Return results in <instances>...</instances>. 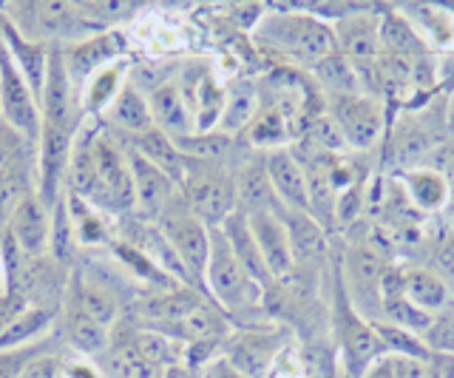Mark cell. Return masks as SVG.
<instances>
[{
    "mask_svg": "<svg viewBox=\"0 0 454 378\" xmlns=\"http://www.w3.org/2000/svg\"><path fill=\"white\" fill-rule=\"evenodd\" d=\"M449 231H454V219H451V228H449Z\"/></svg>",
    "mask_w": 454,
    "mask_h": 378,
    "instance_id": "53",
    "label": "cell"
},
{
    "mask_svg": "<svg viewBox=\"0 0 454 378\" xmlns=\"http://www.w3.org/2000/svg\"><path fill=\"white\" fill-rule=\"evenodd\" d=\"M432 271L443 276L454 290V231L443 233L432 250Z\"/></svg>",
    "mask_w": 454,
    "mask_h": 378,
    "instance_id": "43",
    "label": "cell"
},
{
    "mask_svg": "<svg viewBox=\"0 0 454 378\" xmlns=\"http://www.w3.org/2000/svg\"><path fill=\"white\" fill-rule=\"evenodd\" d=\"M395 185H401L403 197L420 214H440L443 208H449V182L443 174H437L429 165L397 171Z\"/></svg>",
    "mask_w": 454,
    "mask_h": 378,
    "instance_id": "24",
    "label": "cell"
},
{
    "mask_svg": "<svg viewBox=\"0 0 454 378\" xmlns=\"http://www.w3.org/2000/svg\"><path fill=\"white\" fill-rule=\"evenodd\" d=\"M9 290V285H6V268H4V259H0V296Z\"/></svg>",
    "mask_w": 454,
    "mask_h": 378,
    "instance_id": "51",
    "label": "cell"
},
{
    "mask_svg": "<svg viewBox=\"0 0 454 378\" xmlns=\"http://www.w3.org/2000/svg\"><path fill=\"white\" fill-rule=\"evenodd\" d=\"M179 193L191 214L205 222L207 228H222L224 219L239 211L236 202V179L233 168L213 165V162H196L191 160L188 174H184Z\"/></svg>",
    "mask_w": 454,
    "mask_h": 378,
    "instance_id": "3",
    "label": "cell"
},
{
    "mask_svg": "<svg viewBox=\"0 0 454 378\" xmlns=\"http://www.w3.org/2000/svg\"><path fill=\"white\" fill-rule=\"evenodd\" d=\"M432 160H434V165H429V168H434L437 174H443L446 182H449V208L454 211V143L440 146L432 154Z\"/></svg>",
    "mask_w": 454,
    "mask_h": 378,
    "instance_id": "47",
    "label": "cell"
},
{
    "mask_svg": "<svg viewBox=\"0 0 454 378\" xmlns=\"http://www.w3.org/2000/svg\"><path fill=\"white\" fill-rule=\"evenodd\" d=\"M449 122H451V129H454V100H451V106H449Z\"/></svg>",
    "mask_w": 454,
    "mask_h": 378,
    "instance_id": "52",
    "label": "cell"
},
{
    "mask_svg": "<svg viewBox=\"0 0 454 378\" xmlns=\"http://www.w3.org/2000/svg\"><path fill=\"white\" fill-rule=\"evenodd\" d=\"M66 307H74V311L99 321V325L114 327V325H117V319H120V307L122 304L117 299V293H114L111 287H106L103 282H91V279L71 276Z\"/></svg>",
    "mask_w": 454,
    "mask_h": 378,
    "instance_id": "26",
    "label": "cell"
},
{
    "mask_svg": "<svg viewBox=\"0 0 454 378\" xmlns=\"http://www.w3.org/2000/svg\"><path fill=\"white\" fill-rule=\"evenodd\" d=\"M68 214L74 219V231H77V242L82 248H94V245H111V233L106 225V214H99L91 202H85L82 197L71 191H63Z\"/></svg>",
    "mask_w": 454,
    "mask_h": 378,
    "instance_id": "35",
    "label": "cell"
},
{
    "mask_svg": "<svg viewBox=\"0 0 454 378\" xmlns=\"http://www.w3.org/2000/svg\"><path fill=\"white\" fill-rule=\"evenodd\" d=\"M125 54H128V37L120 29H103L85 40H77V43L63 46V60L77 89H82V83L94 72H99V68L125 60Z\"/></svg>",
    "mask_w": 454,
    "mask_h": 378,
    "instance_id": "13",
    "label": "cell"
},
{
    "mask_svg": "<svg viewBox=\"0 0 454 378\" xmlns=\"http://www.w3.org/2000/svg\"><path fill=\"white\" fill-rule=\"evenodd\" d=\"M63 333H66V342L74 347L82 358H103L114 342L111 327L82 316L74 307H63Z\"/></svg>",
    "mask_w": 454,
    "mask_h": 378,
    "instance_id": "31",
    "label": "cell"
},
{
    "mask_svg": "<svg viewBox=\"0 0 454 378\" xmlns=\"http://www.w3.org/2000/svg\"><path fill=\"white\" fill-rule=\"evenodd\" d=\"M361 378H395V375H392V358H389V356L378 358Z\"/></svg>",
    "mask_w": 454,
    "mask_h": 378,
    "instance_id": "50",
    "label": "cell"
},
{
    "mask_svg": "<svg viewBox=\"0 0 454 378\" xmlns=\"http://www.w3.org/2000/svg\"><path fill=\"white\" fill-rule=\"evenodd\" d=\"M0 40H4L14 68H18V72L23 75V80L32 86L37 103H40V91H43V83H46V72H49L51 46L26 37L18 26L6 18V12H0Z\"/></svg>",
    "mask_w": 454,
    "mask_h": 378,
    "instance_id": "17",
    "label": "cell"
},
{
    "mask_svg": "<svg viewBox=\"0 0 454 378\" xmlns=\"http://www.w3.org/2000/svg\"><path fill=\"white\" fill-rule=\"evenodd\" d=\"M312 80L324 89L326 97H344V94H361L366 91L364 80L355 75V68L340 58L338 51H333L330 58H324L316 68H312Z\"/></svg>",
    "mask_w": 454,
    "mask_h": 378,
    "instance_id": "36",
    "label": "cell"
},
{
    "mask_svg": "<svg viewBox=\"0 0 454 378\" xmlns=\"http://www.w3.org/2000/svg\"><path fill=\"white\" fill-rule=\"evenodd\" d=\"M443 143H437L432 122L423 114H403L395 125V139L389 154L397 171H406V168H418Z\"/></svg>",
    "mask_w": 454,
    "mask_h": 378,
    "instance_id": "22",
    "label": "cell"
},
{
    "mask_svg": "<svg viewBox=\"0 0 454 378\" xmlns=\"http://www.w3.org/2000/svg\"><path fill=\"white\" fill-rule=\"evenodd\" d=\"M202 287L224 313L253 311V307L264 302V290L241 268V262L236 259L231 242L224 240L222 228H210V256Z\"/></svg>",
    "mask_w": 454,
    "mask_h": 378,
    "instance_id": "2",
    "label": "cell"
},
{
    "mask_svg": "<svg viewBox=\"0 0 454 378\" xmlns=\"http://www.w3.org/2000/svg\"><path fill=\"white\" fill-rule=\"evenodd\" d=\"M35 143H28L26 137H20L14 129L0 120V168H12V165H26V154Z\"/></svg>",
    "mask_w": 454,
    "mask_h": 378,
    "instance_id": "42",
    "label": "cell"
},
{
    "mask_svg": "<svg viewBox=\"0 0 454 378\" xmlns=\"http://www.w3.org/2000/svg\"><path fill=\"white\" fill-rule=\"evenodd\" d=\"M389 262L380 254L375 245L369 242H355L347 245L344 256H338V271L340 282L352 302V307L358 311L366 321H380V285L383 273H387Z\"/></svg>",
    "mask_w": 454,
    "mask_h": 378,
    "instance_id": "5",
    "label": "cell"
},
{
    "mask_svg": "<svg viewBox=\"0 0 454 378\" xmlns=\"http://www.w3.org/2000/svg\"><path fill=\"white\" fill-rule=\"evenodd\" d=\"M176 148L184 154L188 160L196 162H213V165H227L231 162V154H233V143L236 137H227L222 131H207V134H188V137H179L174 139ZM231 168V165H227Z\"/></svg>",
    "mask_w": 454,
    "mask_h": 378,
    "instance_id": "37",
    "label": "cell"
},
{
    "mask_svg": "<svg viewBox=\"0 0 454 378\" xmlns=\"http://www.w3.org/2000/svg\"><path fill=\"white\" fill-rule=\"evenodd\" d=\"M71 271L49 254L43 256H26L23 268L14 279V287L9 293H18V299L26 307H40V311L63 313L68 299Z\"/></svg>",
    "mask_w": 454,
    "mask_h": 378,
    "instance_id": "10",
    "label": "cell"
},
{
    "mask_svg": "<svg viewBox=\"0 0 454 378\" xmlns=\"http://www.w3.org/2000/svg\"><path fill=\"white\" fill-rule=\"evenodd\" d=\"M0 120L14 129L28 143L37 146L40 137V103L32 86L14 68L9 51L0 40Z\"/></svg>",
    "mask_w": 454,
    "mask_h": 378,
    "instance_id": "11",
    "label": "cell"
},
{
    "mask_svg": "<svg viewBox=\"0 0 454 378\" xmlns=\"http://www.w3.org/2000/svg\"><path fill=\"white\" fill-rule=\"evenodd\" d=\"M270 182L281 202L284 211H307L309 214V197H307V174L304 165L295 160V154L287 148L262 151Z\"/></svg>",
    "mask_w": 454,
    "mask_h": 378,
    "instance_id": "19",
    "label": "cell"
},
{
    "mask_svg": "<svg viewBox=\"0 0 454 378\" xmlns=\"http://www.w3.org/2000/svg\"><path fill=\"white\" fill-rule=\"evenodd\" d=\"M326 117L344 137L349 151H372L383 137V103L380 97L361 91L344 97H326Z\"/></svg>",
    "mask_w": 454,
    "mask_h": 378,
    "instance_id": "7",
    "label": "cell"
},
{
    "mask_svg": "<svg viewBox=\"0 0 454 378\" xmlns=\"http://www.w3.org/2000/svg\"><path fill=\"white\" fill-rule=\"evenodd\" d=\"M403 296L429 316L454 304L451 285L443 276H437L432 268H423V264H409V268H403Z\"/></svg>",
    "mask_w": 454,
    "mask_h": 378,
    "instance_id": "28",
    "label": "cell"
},
{
    "mask_svg": "<svg viewBox=\"0 0 454 378\" xmlns=\"http://www.w3.org/2000/svg\"><path fill=\"white\" fill-rule=\"evenodd\" d=\"M35 191V165H12L0 168V228L6 231L18 205Z\"/></svg>",
    "mask_w": 454,
    "mask_h": 378,
    "instance_id": "38",
    "label": "cell"
},
{
    "mask_svg": "<svg viewBox=\"0 0 454 378\" xmlns=\"http://www.w3.org/2000/svg\"><path fill=\"white\" fill-rule=\"evenodd\" d=\"M333 32H335L338 54L355 68V75L364 80V86L369 91L380 58V18L364 9H349L347 15H340L333 23Z\"/></svg>",
    "mask_w": 454,
    "mask_h": 378,
    "instance_id": "9",
    "label": "cell"
},
{
    "mask_svg": "<svg viewBox=\"0 0 454 378\" xmlns=\"http://www.w3.org/2000/svg\"><path fill=\"white\" fill-rule=\"evenodd\" d=\"M125 339L137 347V353L151 361L156 370H168L174 367V364H182L184 356H188V350H184L182 342L170 339L168 333H160V330H151V327H131L125 333Z\"/></svg>",
    "mask_w": 454,
    "mask_h": 378,
    "instance_id": "34",
    "label": "cell"
},
{
    "mask_svg": "<svg viewBox=\"0 0 454 378\" xmlns=\"http://www.w3.org/2000/svg\"><path fill=\"white\" fill-rule=\"evenodd\" d=\"M94 160H97V182L89 202L99 214H134V182L131 168H128L125 146L117 137H111L106 129H99L94 143Z\"/></svg>",
    "mask_w": 454,
    "mask_h": 378,
    "instance_id": "4",
    "label": "cell"
},
{
    "mask_svg": "<svg viewBox=\"0 0 454 378\" xmlns=\"http://www.w3.org/2000/svg\"><path fill=\"white\" fill-rule=\"evenodd\" d=\"M120 143H125L128 148H134L139 157H145L151 165H156L162 174H168L170 179H174L176 185H182L184 174H188L191 160L176 148V143L168 134H162L160 129H151L148 134L134 137V139H120Z\"/></svg>",
    "mask_w": 454,
    "mask_h": 378,
    "instance_id": "30",
    "label": "cell"
},
{
    "mask_svg": "<svg viewBox=\"0 0 454 378\" xmlns=\"http://www.w3.org/2000/svg\"><path fill=\"white\" fill-rule=\"evenodd\" d=\"M262 94L255 89V83L247 77H236L224 86V111L219 120V129L227 137H241L253 122L255 111H259Z\"/></svg>",
    "mask_w": 454,
    "mask_h": 378,
    "instance_id": "29",
    "label": "cell"
},
{
    "mask_svg": "<svg viewBox=\"0 0 454 378\" xmlns=\"http://www.w3.org/2000/svg\"><path fill=\"white\" fill-rule=\"evenodd\" d=\"M77 231H74V219L68 214L66 197L51 208V233H49V256L57 259L63 268L71 271V264L77 259Z\"/></svg>",
    "mask_w": 454,
    "mask_h": 378,
    "instance_id": "39",
    "label": "cell"
},
{
    "mask_svg": "<svg viewBox=\"0 0 454 378\" xmlns=\"http://www.w3.org/2000/svg\"><path fill=\"white\" fill-rule=\"evenodd\" d=\"M60 313L40 311V307H23L9 325L0 330V353L6 350H20V347H35L43 335L51 330Z\"/></svg>",
    "mask_w": 454,
    "mask_h": 378,
    "instance_id": "33",
    "label": "cell"
},
{
    "mask_svg": "<svg viewBox=\"0 0 454 378\" xmlns=\"http://www.w3.org/2000/svg\"><path fill=\"white\" fill-rule=\"evenodd\" d=\"M63 378H103V370L91 358L80 356L74 361H63Z\"/></svg>",
    "mask_w": 454,
    "mask_h": 378,
    "instance_id": "49",
    "label": "cell"
},
{
    "mask_svg": "<svg viewBox=\"0 0 454 378\" xmlns=\"http://www.w3.org/2000/svg\"><path fill=\"white\" fill-rule=\"evenodd\" d=\"M40 353L37 344L35 347H20V350H6L0 353V378H20L26 364Z\"/></svg>",
    "mask_w": 454,
    "mask_h": 378,
    "instance_id": "45",
    "label": "cell"
},
{
    "mask_svg": "<svg viewBox=\"0 0 454 378\" xmlns=\"http://www.w3.org/2000/svg\"><path fill=\"white\" fill-rule=\"evenodd\" d=\"M284 228L293 250L295 271L321 276L324 268L333 264V236L321 222L307 211H284Z\"/></svg>",
    "mask_w": 454,
    "mask_h": 378,
    "instance_id": "12",
    "label": "cell"
},
{
    "mask_svg": "<svg viewBox=\"0 0 454 378\" xmlns=\"http://www.w3.org/2000/svg\"><path fill=\"white\" fill-rule=\"evenodd\" d=\"M205 299H210L207 293L191 285H179L174 290H156V293H148L145 299H139L137 316L142 321V327L165 330L170 325H176V321H182L184 316H191Z\"/></svg>",
    "mask_w": 454,
    "mask_h": 378,
    "instance_id": "18",
    "label": "cell"
},
{
    "mask_svg": "<svg viewBox=\"0 0 454 378\" xmlns=\"http://www.w3.org/2000/svg\"><path fill=\"white\" fill-rule=\"evenodd\" d=\"M111 254L117 256V262L122 264V268L131 273L137 282H145V285H151L153 287V293L156 290H174V287H179V282L174 276H170L160 262L156 259H151L145 250L142 248H137L134 242H128V240H111Z\"/></svg>",
    "mask_w": 454,
    "mask_h": 378,
    "instance_id": "32",
    "label": "cell"
},
{
    "mask_svg": "<svg viewBox=\"0 0 454 378\" xmlns=\"http://www.w3.org/2000/svg\"><path fill=\"white\" fill-rule=\"evenodd\" d=\"M255 40L264 51L276 54L287 66L307 68V72H312L324 58L338 51L333 23L321 20L312 12H264L259 26H255Z\"/></svg>",
    "mask_w": 454,
    "mask_h": 378,
    "instance_id": "1",
    "label": "cell"
},
{
    "mask_svg": "<svg viewBox=\"0 0 454 378\" xmlns=\"http://www.w3.org/2000/svg\"><path fill=\"white\" fill-rule=\"evenodd\" d=\"M375 333L387 350V356H406V358H426V361H434V356L429 353V347H426L423 335L418 333H409L403 327H395L389 321H375Z\"/></svg>",
    "mask_w": 454,
    "mask_h": 378,
    "instance_id": "40",
    "label": "cell"
},
{
    "mask_svg": "<svg viewBox=\"0 0 454 378\" xmlns=\"http://www.w3.org/2000/svg\"><path fill=\"white\" fill-rule=\"evenodd\" d=\"M153 225L160 228L165 242L170 245V250H174L176 259L182 262V268L188 271V276L193 279V285L202 287L207 256H210V228L191 214V208L184 205L182 193L165 208V214L156 219Z\"/></svg>",
    "mask_w": 454,
    "mask_h": 378,
    "instance_id": "6",
    "label": "cell"
},
{
    "mask_svg": "<svg viewBox=\"0 0 454 378\" xmlns=\"http://www.w3.org/2000/svg\"><path fill=\"white\" fill-rule=\"evenodd\" d=\"M389 358H392V375L395 378H437L434 361L406 358V356H389Z\"/></svg>",
    "mask_w": 454,
    "mask_h": 378,
    "instance_id": "44",
    "label": "cell"
},
{
    "mask_svg": "<svg viewBox=\"0 0 454 378\" xmlns=\"http://www.w3.org/2000/svg\"><path fill=\"white\" fill-rule=\"evenodd\" d=\"M199 378H247V375L241 373V370H236L233 364L219 353L216 358L205 364L202 373H199Z\"/></svg>",
    "mask_w": 454,
    "mask_h": 378,
    "instance_id": "48",
    "label": "cell"
},
{
    "mask_svg": "<svg viewBox=\"0 0 454 378\" xmlns=\"http://www.w3.org/2000/svg\"><path fill=\"white\" fill-rule=\"evenodd\" d=\"M99 122H103V129L117 139H134V137H142L151 129H156L153 117H151L148 97L142 94L131 80L125 83L122 91L117 94V100L108 106V111Z\"/></svg>",
    "mask_w": 454,
    "mask_h": 378,
    "instance_id": "20",
    "label": "cell"
},
{
    "mask_svg": "<svg viewBox=\"0 0 454 378\" xmlns=\"http://www.w3.org/2000/svg\"><path fill=\"white\" fill-rule=\"evenodd\" d=\"M128 77H131V63L125 58V60H117L106 68H99V72H94L89 80H85L80 89V108H82L85 120H103L108 106L117 100V94L128 83Z\"/></svg>",
    "mask_w": 454,
    "mask_h": 378,
    "instance_id": "25",
    "label": "cell"
},
{
    "mask_svg": "<svg viewBox=\"0 0 454 378\" xmlns=\"http://www.w3.org/2000/svg\"><path fill=\"white\" fill-rule=\"evenodd\" d=\"M145 97H148V106H151L153 125L162 134H168L170 139L193 134V114H191L188 103H184L176 77H168L156 89H151Z\"/></svg>",
    "mask_w": 454,
    "mask_h": 378,
    "instance_id": "23",
    "label": "cell"
},
{
    "mask_svg": "<svg viewBox=\"0 0 454 378\" xmlns=\"http://www.w3.org/2000/svg\"><path fill=\"white\" fill-rule=\"evenodd\" d=\"M423 342L434 358H454V304L432 316V325L423 333Z\"/></svg>",
    "mask_w": 454,
    "mask_h": 378,
    "instance_id": "41",
    "label": "cell"
},
{
    "mask_svg": "<svg viewBox=\"0 0 454 378\" xmlns=\"http://www.w3.org/2000/svg\"><path fill=\"white\" fill-rule=\"evenodd\" d=\"M233 179H236V202L241 214H247V217L284 214V208L273 191V182H270L262 151H253L247 160H241L233 168Z\"/></svg>",
    "mask_w": 454,
    "mask_h": 378,
    "instance_id": "15",
    "label": "cell"
},
{
    "mask_svg": "<svg viewBox=\"0 0 454 378\" xmlns=\"http://www.w3.org/2000/svg\"><path fill=\"white\" fill-rule=\"evenodd\" d=\"M9 236L18 248L23 250V256H43L49 254V233H51V211L37 200V193L32 191L28 197L18 205V211L12 214Z\"/></svg>",
    "mask_w": 454,
    "mask_h": 378,
    "instance_id": "21",
    "label": "cell"
},
{
    "mask_svg": "<svg viewBox=\"0 0 454 378\" xmlns=\"http://www.w3.org/2000/svg\"><path fill=\"white\" fill-rule=\"evenodd\" d=\"M20 378H63V358L37 353L32 361L26 364V370H23Z\"/></svg>",
    "mask_w": 454,
    "mask_h": 378,
    "instance_id": "46",
    "label": "cell"
},
{
    "mask_svg": "<svg viewBox=\"0 0 454 378\" xmlns=\"http://www.w3.org/2000/svg\"><path fill=\"white\" fill-rule=\"evenodd\" d=\"M247 222H250V231L255 236V245L262 250V259L267 264L273 285L290 282L295 273V262H293L287 228H284L281 214H253L247 217Z\"/></svg>",
    "mask_w": 454,
    "mask_h": 378,
    "instance_id": "16",
    "label": "cell"
},
{
    "mask_svg": "<svg viewBox=\"0 0 454 378\" xmlns=\"http://www.w3.org/2000/svg\"><path fill=\"white\" fill-rule=\"evenodd\" d=\"M287 347V330L278 325H250L241 330H231L222 344V356L241 370L247 378H270L278 358Z\"/></svg>",
    "mask_w": 454,
    "mask_h": 378,
    "instance_id": "8",
    "label": "cell"
},
{
    "mask_svg": "<svg viewBox=\"0 0 454 378\" xmlns=\"http://www.w3.org/2000/svg\"><path fill=\"white\" fill-rule=\"evenodd\" d=\"M222 233H224V240L231 242L236 259L241 262V268L250 273V279L264 290V296H267V293L273 290V279H270V271H267V264L262 259V250H259V245H255V236L250 231L247 217L241 211L231 214L224 219Z\"/></svg>",
    "mask_w": 454,
    "mask_h": 378,
    "instance_id": "27",
    "label": "cell"
},
{
    "mask_svg": "<svg viewBox=\"0 0 454 378\" xmlns=\"http://www.w3.org/2000/svg\"><path fill=\"white\" fill-rule=\"evenodd\" d=\"M125 146V143H122ZM128 154V168H131V182H134V202H137V217L142 222H153L165 214V208L179 197V185L160 168L151 165L145 157H139L134 148L125 146Z\"/></svg>",
    "mask_w": 454,
    "mask_h": 378,
    "instance_id": "14",
    "label": "cell"
}]
</instances>
